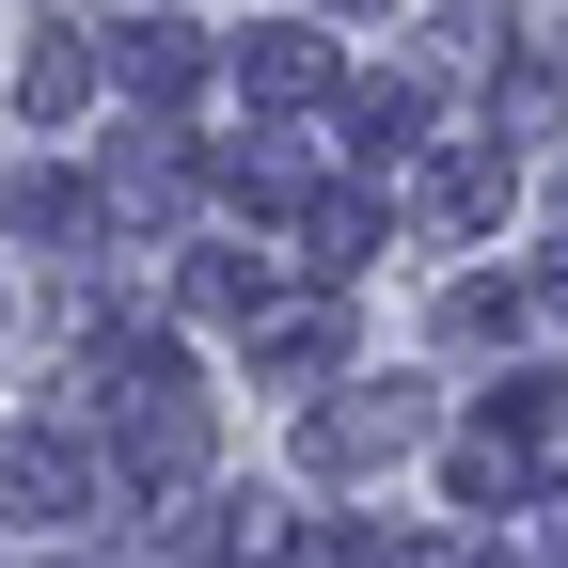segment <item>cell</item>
Listing matches in <instances>:
<instances>
[{
  "instance_id": "6da1fadb",
  "label": "cell",
  "mask_w": 568,
  "mask_h": 568,
  "mask_svg": "<svg viewBox=\"0 0 568 568\" xmlns=\"http://www.w3.org/2000/svg\"><path fill=\"white\" fill-rule=\"evenodd\" d=\"M395 443H410V395H379V410H332V426H316V458H332V474H364V458H395Z\"/></svg>"
},
{
  "instance_id": "7a4b0ae2",
  "label": "cell",
  "mask_w": 568,
  "mask_h": 568,
  "mask_svg": "<svg viewBox=\"0 0 568 568\" xmlns=\"http://www.w3.org/2000/svg\"><path fill=\"white\" fill-rule=\"evenodd\" d=\"M537 301H552V316H568V253H552V268H537Z\"/></svg>"
}]
</instances>
